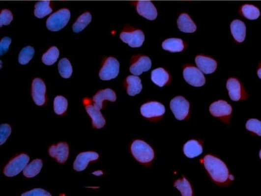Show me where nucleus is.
<instances>
[{"mask_svg": "<svg viewBox=\"0 0 261 196\" xmlns=\"http://www.w3.org/2000/svg\"><path fill=\"white\" fill-rule=\"evenodd\" d=\"M12 133V129L9 124H1L0 126V144L2 145L5 143L8 137Z\"/></svg>", "mask_w": 261, "mask_h": 196, "instance_id": "obj_37", "label": "nucleus"}, {"mask_svg": "<svg viewBox=\"0 0 261 196\" xmlns=\"http://www.w3.org/2000/svg\"><path fill=\"white\" fill-rule=\"evenodd\" d=\"M29 161V157L27 154L18 155L8 163L4 169V174L7 177H14L23 171Z\"/></svg>", "mask_w": 261, "mask_h": 196, "instance_id": "obj_6", "label": "nucleus"}, {"mask_svg": "<svg viewBox=\"0 0 261 196\" xmlns=\"http://www.w3.org/2000/svg\"><path fill=\"white\" fill-rule=\"evenodd\" d=\"M70 17L71 12L69 9L66 8L58 9L47 19L46 22L47 29L52 31H59L67 25Z\"/></svg>", "mask_w": 261, "mask_h": 196, "instance_id": "obj_4", "label": "nucleus"}, {"mask_svg": "<svg viewBox=\"0 0 261 196\" xmlns=\"http://www.w3.org/2000/svg\"><path fill=\"white\" fill-rule=\"evenodd\" d=\"M13 20V15L9 9H4L0 13V26L9 25Z\"/></svg>", "mask_w": 261, "mask_h": 196, "instance_id": "obj_36", "label": "nucleus"}, {"mask_svg": "<svg viewBox=\"0 0 261 196\" xmlns=\"http://www.w3.org/2000/svg\"><path fill=\"white\" fill-rule=\"evenodd\" d=\"M93 174L96 175V176H100V175H103V172L102 170H97V171L94 172Z\"/></svg>", "mask_w": 261, "mask_h": 196, "instance_id": "obj_40", "label": "nucleus"}, {"mask_svg": "<svg viewBox=\"0 0 261 196\" xmlns=\"http://www.w3.org/2000/svg\"><path fill=\"white\" fill-rule=\"evenodd\" d=\"M177 25L182 32L194 33L197 29L195 22L187 13H182L179 15L177 20Z\"/></svg>", "mask_w": 261, "mask_h": 196, "instance_id": "obj_21", "label": "nucleus"}, {"mask_svg": "<svg viewBox=\"0 0 261 196\" xmlns=\"http://www.w3.org/2000/svg\"><path fill=\"white\" fill-rule=\"evenodd\" d=\"M43 167V162L41 159H35L27 165L23 170V174L27 178H34L40 173Z\"/></svg>", "mask_w": 261, "mask_h": 196, "instance_id": "obj_27", "label": "nucleus"}, {"mask_svg": "<svg viewBox=\"0 0 261 196\" xmlns=\"http://www.w3.org/2000/svg\"><path fill=\"white\" fill-rule=\"evenodd\" d=\"M99 157V154L94 152V151L81 153L76 158L73 167H74V170H77V171H83L86 169L88 163L98 160Z\"/></svg>", "mask_w": 261, "mask_h": 196, "instance_id": "obj_17", "label": "nucleus"}, {"mask_svg": "<svg viewBox=\"0 0 261 196\" xmlns=\"http://www.w3.org/2000/svg\"><path fill=\"white\" fill-rule=\"evenodd\" d=\"M53 10V4L49 0L39 1L34 5V14L36 17L42 19L50 15Z\"/></svg>", "mask_w": 261, "mask_h": 196, "instance_id": "obj_26", "label": "nucleus"}, {"mask_svg": "<svg viewBox=\"0 0 261 196\" xmlns=\"http://www.w3.org/2000/svg\"><path fill=\"white\" fill-rule=\"evenodd\" d=\"M59 51L57 47H52L42 56V62L46 65L51 66L58 61Z\"/></svg>", "mask_w": 261, "mask_h": 196, "instance_id": "obj_31", "label": "nucleus"}, {"mask_svg": "<svg viewBox=\"0 0 261 196\" xmlns=\"http://www.w3.org/2000/svg\"><path fill=\"white\" fill-rule=\"evenodd\" d=\"M151 67V60L145 55H137L133 56L129 70L132 74L139 76L142 73L147 72Z\"/></svg>", "mask_w": 261, "mask_h": 196, "instance_id": "obj_12", "label": "nucleus"}, {"mask_svg": "<svg viewBox=\"0 0 261 196\" xmlns=\"http://www.w3.org/2000/svg\"><path fill=\"white\" fill-rule=\"evenodd\" d=\"M49 154L59 164H64L69 157V145L65 142H60L58 144L52 145L49 148Z\"/></svg>", "mask_w": 261, "mask_h": 196, "instance_id": "obj_16", "label": "nucleus"}, {"mask_svg": "<svg viewBox=\"0 0 261 196\" xmlns=\"http://www.w3.org/2000/svg\"><path fill=\"white\" fill-rule=\"evenodd\" d=\"M186 44L178 38H170L163 42L162 48L166 51L170 52H181L185 50Z\"/></svg>", "mask_w": 261, "mask_h": 196, "instance_id": "obj_25", "label": "nucleus"}, {"mask_svg": "<svg viewBox=\"0 0 261 196\" xmlns=\"http://www.w3.org/2000/svg\"><path fill=\"white\" fill-rule=\"evenodd\" d=\"M119 69V62L116 58L112 56L104 58L99 71V77L103 81L113 80L118 77Z\"/></svg>", "mask_w": 261, "mask_h": 196, "instance_id": "obj_5", "label": "nucleus"}, {"mask_svg": "<svg viewBox=\"0 0 261 196\" xmlns=\"http://www.w3.org/2000/svg\"><path fill=\"white\" fill-rule=\"evenodd\" d=\"M174 187L176 188L181 192V196H192L193 189L189 181L185 177L176 180L174 183Z\"/></svg>", "mask_w": 261, "mask_h": 196, "instance_id": "obj_30", "label": "nucleus"}, {"mask_svg": "<svg viewBox=\"0 0 261 196\" xmlns=\"http://www.w3.org/2000/svg\"><path fill=\"white\" fill-rule=\"evenodd\" d=\"M231 31L237 42H243L246 39V27L244 22L240 20H233L231 24Z\"/></svg>", "mask_w": 261, "mask_h": 196, "instance_id": "obj_23", "label": "nucleus"}, {"mask_svg": "<svg viewBox=\"0 0 261 196\" xmlns=\"http://www.w3.org/2000/svg\"><path fill=\"white\" fill-rule=\"evenodd\" d=\"M203 165L210 178L219 185H226L234 179L229 168L222 161L213 155H206L203 159Z\"/></svg>", "mask_w": 261, "mask_h": 196, "instance_id": "obj_1", "label": "nucleus"}, {"mask_svg": "<svg viewBox=\"0 0 261 196\" xmlns=\"http://www.w3.org/2000/svg\"><path fill=\"white\" fill-rule=\"evenodd\" d=\"M183 77L189 84L195 87L203 86L205 78L203 72L199 69L192 65H186L183 68Z\"/></svg>", "mask_w": 261, "mask_h": 196, "instance_id": "obj_7", "label": "nucleus"}, {"mask_svg": "<svg viewBox=\"0 0 261 196\" xmlns=\"http://www.w3.org/2000/svg\"><path fill=\"white\" fill-rule=\"evenodd\" d=\"M196 64L198 69L204 74H212L217 69V62L216 60L209 56L198 55L196 57Z\"/></svg>", "mask_w": 261, "mask_h": 196, "instance_id": "obj_18", "label": "nucleus"}, {"mask_svg": "<svg viewBox=\"0 0 261 196\" xmlns=\"http://www.w3.org/2000/svg\"><path fill=\"white\" fill-rule=\"evenodd\" d=\"M151 81L159 87H163L170 83V74L164 68H157L151 72Z\"/></svg>", "mask_w": 261, "mask_h": 196, "instance_id": "obj_22", "label": "nucleus"}, {"mask_svg": "<svg viewBox=\"0 0 261 196\" xmlns=\"http://www.w3.org/2000/svg\"><path fill=\"white\" fill-rule=\"evenodd\" d=\"M240 12L243 17L251 20H257L261 15L259 8L249 4H243L240 7Z\"/></svg>", "mask_w": 261, "mask_h": 196, "instance_id": "obj_29", "label": "nucleus"}, {"mask_svg": "<svg viewBox=\"0 0 261 196\" xmlns=\"http://www.w3.org/2000/svg\"><path fill=\"white\" fill-rule=\"evenodd\" d=\"M132 3L139 15L148 20H156L158 16L157 9L151 1H135Z\"/></svg>", "mask_w": 261, "mask_h": 196, "instance_id": "obj_13", "label": "nucleus"}, {"mask_svg": "<svg viewBox=\"0 0 261 196\" xmlns=\"http://www.w3.org/2000/svg\"><path fill=\"white\" fill-rule=\"evenodd\" d=\"M22 196H51L50 193L45 190L42 189H36L28 191V192L24 193L22 194Z\"/></svg>", "mask_w": 261, "mask_h": 196, "instance_id": "obj_38", "label": "nucleus"}, {"mask_svg": "<svg viewBox=\"0 0 261 196\" xmlns=\"http://www.w3.org/2000/svg\"><path fill=\"white\" fill-rule=\"evenodd\" d=\"M68 108V101L62 96H58L54 100V110L58 115L65 113Z\"/></svg>", "mask_w": 261, "mask_h": 196, "instance_id": "obj_33", "label": "nucleus"}, {"mask_svg": "<svg viewBox=\"0 0 261 196\" xmlns=\"http://www.w3.org/2000/svg\"><path fill=\"white\" fill-rule=\"evenodd\" d=\"M105 100L110 101L112 102H116V95L114 90L111 88L101 90L94 95L92 99L94 107L99 109V110L103 108V102Z\"/></svg>", "mask_w": 261, "mask_h": 196, "instance_id": "obj_19", "label": "nucleus"}, {"mask_svg": "<svg viewBox=\"0 0 261 196\" xmlns=\"http://www.w3.org/2000/svg\"><path fill=\"white\" fill-rule=\"evenodd\" d=\"M91 19H92V17H91V15L89 12H84L82 15H80L77 18V20H76V22L73 25V31L75 33H79L83 31L91 23Z\"/></svg>", "mask_w": 261, "mask_h": 196, "instance_id": "obj_28", "label": "nucleus"}, {"mask_svg": "<svg viewBox=\"0 0 261 196\" xmlns=\"http://www.w3.org/2000/svg\"><path fill=\"white\" fill-rule=\"evenodd\" d=\"M12 43V39L9 37H4L0 42V55H4L7 53L9 46Z\"/></svg>", "mask_w": 261, "mask_h": 196, "instance_id": "obj_39", "label": "nucleus"}, {"mask_svg": "<svg viewBox=\"0 0 261 196\" xmlns=\"http://www.w3.org/2000/svg\"><path fill=\"white\" fill-rule=\"evenodd\" d=\"M131 152L136 160L145 165H148L154 159L153 148L144 140H134L131 145Z\"/></svg>", "mask_w": 261, "mask_h": 196, "instance_id": "obj_2", "label": "nucleus"}, {"mask_svg": "<svg viewBox=\"0 0 261 196\" xmlns=\"http://www.w3.org/2000/svg\"><path fill=\"white\" fill-rule=\"evenodd\" d=\"M34 49L33 47L28 46L22 49L19 55V62L22 65H26L32 59L34 55Z\"/></svg>", "mask_w": 261, "mask_h": 196, "instance_id": "obj_34", "label": "nucleus"}, {"mask_svg": "<svg viewBox=\"0 0 261 196\" xmlns=\"http://www.w3.org/2000/svg\"><path fill=\"white\" fill-rule=\"evenodd\" d=\"M232 107L224 100H219L210 104L209 112L214 117L221 118L226 123H229L232 113Z\"/></svg>", "mask_w": 261, "mask_h": 196, "instance_id": "obj_10", "label": "nucleus"}, {"mask_svg": "<svg viewBox=\"0 0 261 196\" xmlns=\"http://www.w3.org/2000/svg\"><path fill=\"white\" fill-rule=\"evenodd\" d=\"M183 152L189 159H194L203 153V146L199 140H191L185 143Z\"/></svg>", "mask_w": 261, "mask_h": 196, "instance_id": "obj_24", "label": "nucleus"}, {"mask_svg": "<svg viewBox=\"0 0 261 196\" xmlns=\"http://www.w3.org/2000/svg\"><path fill=\"white\" fill-rule=\"evenodd\" d=\"M126 92L129 96H134L139 94L142 91V80L137 76H129L124 82Z\"/></svg>", "mask_w": 261, "mask_h": 196, "instance_id": "obj_20", "label": "nucleus"}, {"mask_svg": "<svg viewBox=\"0 0 261 196\" xmlns=\"http://www.w3.org/2000/svg\"><path fill=\"white\" fill-rule=\"evenodd\" d=\"M165 107L161 103L150 102L143 104L141 107V113L142 116L148 119H160L165 113Z\"/></svg>", "mask_w": 261, "mask_h": 196, "instance_id": "obj_9", "label": "nucleus"}, {"mask_svg": "<svg viewBox=\"0 0 261 196\" xmlns=\"http://www.w3.org/2000/svg\"><path fill=\"white\" fill-rule=\"evenodd\" d=\"M46 85L42 79L36 78L31 84V96L34 103L37 106H43L47 101L46 99Z\"/></svg>", "mask_w": 261, "mask_h": 196, "instance_id": "obj_14", "label": "nucleus"}, {"mask_svg": "<svg viewBox=\"0 0 261 196\" xmlns=\"http://www.w3.org/2000/svg\"><path fill=\"white\" fill-rule=\"evenodd\" d=\"M226 88L232 100L234 102L246 100L248 95L239 80L235 78L229 79L226 83Z\"/></svg>", "mask_w": 261, "mask_h": 196, "instance_id": "obj_11", "label": "nucleus"}, {"mask_svg": "<svg viewBox=\"0 0 261 196\" xmlns=\"http://www.w3.org/2000/svg\"><path fill=\"white\" fill-rule=\"evenodd\" d=\"M120 39L123 42L127 44L133 48L142 47L145 40V36L143 31L133 27L127 26L123 28L120 33Z\"/></svg>", "mask_w": 261, "mask_h": 196, "instance_id": "obj_3", "label": "nucleus"}, {"mask_svg": "<svg viewBox=\"0 0 261 196\" xmlns=\"http://www.w3.org/2000/svg\"><path fill=\"white\" fill-rule=\"evenodd\" d=\"M261 123L259 120L252 118V119L248 120L247 121L246 127L248 131L254 132V134H258V135L261 137Z\"/></svg>", "mask_w": 261, "mask_h": 196, "instance_id": "obj_35", "label": "nucleus"}, {"mask_svg": "<svg viewBox=\"0 0 261 196\" xmlns=\"http://www.w3.org/2000/svg\"><path fill=\"white\" fill-rule=\"evenodd\" d=\"M170 108L177 120L183 121L189 116V102L183 96L174 98L171 101Z\"/></svg>", "mask_w": 261, "mask_h": 196, "instance_id": "obj_8", "label": "nucleus"}, {"mask_svg": "<svg viewBox=\"0 0 261 196\" xmlns=\"http://www.w3.org/2000/svg\"><path fill=\"white\" fill-rule=\"evenodd\" d=\"M58 72L61 77L69 79L72 77L73 68L70 61L66 58H63L60 60L58 64Z\"/></svg>", "mask_w": 261, "mask_h": 196, "instance_id": "obj_32", "label": "nucleus"}, {"mask_svg": "<svg viewBox=\"0 0 261 196\" xmlns=\"http://www.w3.org/2000/svg\"><path fill=\"white\" fill-rule=\"evenodd\" d=\"M89 99H86L84 100L85 108L88 116L92 120V126L95 129H100L104 127L106 124V120L103 116L99 109L96 108L94 105L90 104Z\"/></svg>", "mask_w": 261, "mask_h": 196, "instance_id": "obj_15", "label": "nucleus"}]
</instances>
